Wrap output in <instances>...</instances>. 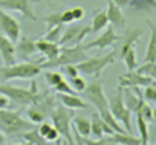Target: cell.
I'll use <instances>...</instances> for the list:
<instances>
[{"label":"cell","instance_id":"cell-1","mask_svg":"<svg viewBox=\"0 0 156 145\" xmlns=\"http://www.w3.org/2000/svg\"><path fill=\"white\" fill-rule=\"evenodd\" d=\"M81 93H83V99L87 101V102H90V104L97 109V112H98V115L101 116V119H103L115 133H127V131L124 130V127H121V124H119V122L113 118V115L110 113L109 101H107V96H106V93H104V90H103V84H101L100 80L89 83Z\"/></svg>","mask_w":156,"mask_h":145},{"label":"cell","instance_id":"cell-2","mask_svg":"<svg viewBox=\"0 0 156 145\" xmlns=\"http://www.w3.org/2000/svg\"><path fill=\"white\" fill-rule=\"evenodd\" d=\"M35 124L22 116V110L0 109V131L3 134L20 136L22 133L34 128Z\"/></svg>","mask_w":156,"mask_h":145},{"label":"cell","instance_id":"cell-3","mask_svg":"<svg viewBox=\"0 0 156 145\" xmlns=\"http://www.w3.org/2000/svg\"><path fill=\"white\" fill-rule=\"evenodd\" d=\"M41 74L40 63L23 61L20 64L0 66V83H9L12 80H31Z\"/></svg>","mask_w":156,"mask_h":145},{"label":"cell","instance_id":"cell-4","mask_svg":"<svg viewBox=\"0 0 156 145\" xmlns=\"http://www.w3.org/2000/svg\"><path fill=\"white\" fill-rule=\"evenodd\" d=\"M86 58H87V54H86V49L81 43L75 44V46H64V47H61L57 58L46 60V61L40 63V67H41V70L43 69L49 70V69L63 67V66H69V64H78L80 61H83Z\"/></svg>","mask_w":156,"mask_h":145},{"label":"cell","instance_id":"cell-5","mask_svg":"<svg viewBox=\"0 0 156 145\" xmlns=\"http://www.w3.org/2000/svg\"><path fill=\"white\" fill-rule=\"evenodd\" d=\"M75 116L72 109H67L64 105H55V109L51 113L52 125L57 128L60 137H63L67 145H75V137L72 136V118Z\"/></svg>","mask_w":156,"mask_h":145},{"label":"cell","instance_id":"cell-6","mask_svg":"<svg viewBox=\"0 0 156 145\" xmlns=\"http://www.w3.org/2000/svg\"><path fill=\"white\" fill-rule=\"evenodd\" d=\"M0 95H5L9 101L20 104V105L34 104L40 96V93L37 92V83L35 81L31 83V89L16 87V86H11L9 83H0Z\"/></svg>","mask_w":156,"mask_h":145},{"label":"cell","instance_id":"cell-7","mask_svg":"<svg viewBox=\"0 0 156 145\" xmlns=\"http://www.w3.org/2000/svg\"><path fill=\"white\" fill-rule=\"evenodd\" d=\"M107 101H109V109H110V113L113 115V118L119 124H122V127L127 133L132 134V112L124 104V89L118 86L116 92L112 93L107 98Z\"/></svg>","mask_w":156,"mask_h":145},{"label":"cell","instance_id":"cell-8","mask_svg":"<svg viewBox=\"0 0 156 145\" xmlns=\"http://www.w3.org/2000/svg\"><path fill=\"white\" fill-rule=\"evenodd\" d=\"M115 60H116V52L112 50V52H109V54H106V55H101V57H95V58H89V57H87L86 60L80 61V63L75 64V66H76V69H78V72H80V74L100 78V77H101V72H103L107 66L113 64Z\"/></svg>","mask_w":156,"mask_h":145},{"label":"cell","instance_id":"cell-9","mask_svg":"<svg viewBox=\"0 0 156 145\" xmlns=\"http://www.w3.org/2000/svg\"><path fill=\"white\" fill-rule=\"evenodd\" d=\"M90 34V26H78V25H70L67 28L63 29L61 37L58 40V44L61 47L64 46H75V44H80L81 40Z\"/></svg>","mask_w":156,"mask_h":145},{"label":"cell","instance_id":"cell-10","mask_svg":"<svg viewBox=\"0 0 156 145\" xmlns=\"http://www.w3.org/2000/svg\"><path fill=\"white\" fill-rule=\"evenodd\" d=\"M40 0H0V8L8 9V11H16L26 17L31 22H37V16L34 14V3Z\"/></svg>","mask_w":156,"mask_h":145},{"label":"cell","instance_id":"cell-11","mask_svg":"<svg viewBox=\"0 0 156 145\" xmlns=\"http://www.w3.org/2000/svg\"><path fill=\"white\" fill-rule=\"evenodd\" d=\"M0 29H2V34L8 37L12 43H16L20 38V23L16 20V17H12L2 8H0Z\"/></svg>","mask_w":156,"mask_h":145},{"label":"cell","instance_id":"cell-12","mask_svg":"<svg viewBox=\"0 0 156 145\" xmlns=\"http://www.w3.org/2000/svg\"><path fill=\"white\" fill-rule=\"evenodd\" d=\"M119 40H121V35H118L115 32V28L110 25V26H106L104 28V32L100 37H97L95 40H92V41H89L87 44H83V46H84L86 50L94 49V47H97V49H106V47L112 46L113 43H116Z\"/></svg>","mask_w":156,"mask_h":145},{"label":"cell","instance_id":"cell-13","mask_svg":"<svg viewBox=\"0 0 156 145\" xmlns=\"http://www.w3.org/2000/svg\"><path fill=\"white\" fill-rule=\"evenodd\" d=\"M154 81L147 77V75H142V74H138L136 70H127V74L121 75L119 80H118V86L122 87V89H127V87H145V86H150L153 84Z\"/></svg>","mask_w":156,"mask_h":145},{"label":"cell","instance_id":"cell-14","mask_svg":"<svg viewBox=\"0 0 156 145\" xmlns=\"http://www.w3.org/2000/svg\"><path fill=\"white\" fill-rule=\"evenodd\" d=\"M14 52L19 58H22L23 61L29 60L35 52H37V47H35V40L29 38V37H20L16 44H14Z\"/></svg>","mask_w":156,"mask_h":145},{"label":"cell","instance_id":"cell-15","mask_svg":"<svg viewBox=\"0 0 156 145\" xmlns=\"http://www.w3.org/2000/svg\"><path fill=\"white\" fill-rule=\"evenodd\" d=\"M106 16H107L109 23H110L113 28H118V29H124V28H126V17H124L121 8H119L118 5H115L112 0H109V2H107Z\"/></svg>","mask_w":156,"mask_h":145},{"label":"cell","instance_id":"cell-16","mask_svg":"<svg viewBox=\"0 0 156 145\" xmlns=\"http://www.w3.org/2000/svg\"><path fill=\"white\" fill-rule=\"evenodd\" d=\"M35 47H37V52H40L43 57H46V60H54L58 57L60 50H61V46L58 43H54V41H48L44 38H40V40H35Z\"/></svg>","mask_w":156,"mask_h":145},{"label":"cell","instance_id":"cell-17","mask_svg":"<svg viewBox=\"0 0 156 145\" xmlns=\"http://www.w3.org/2000/svg\"><path fill=\"white\" fill-rule=\"evenodd\" d=\"M0 57H2L5 66H11L16 63L14 43L8 37H5L3 34H0Z\"/></svg>","mask_w":156,"mask_h":145},{"label":"cell","instance_id":"cell-18","mask_svg":"<svg viewBox=\"0 0 156 145\" xmlns=\"http://www.w3.org/2000/svg\"><path fill=\"white\" fill-rule=\"evenodd\" d=\"M113 133L115 131L101 119V116L98 113H94L92 115V118H90V134L95 139H100L104 134H113Z\"/></svg>","mask_w":156,"mask_h":145},{"label":"cell","instance_id":"cell-19","mask_svg":"<svg viewBox=\"0 0 156 145\" xmlns=\"http://www.w3.org/2000/svg\"><path fill=\"white\" fill-rule=\"evenodd\" d=\"M57 99L61 102V105L67 107V109H86L87 102H84L83 98L76 96V93H57Z\"/></svg>","mask_w":156,"mask_h":145},{"label":"cell","instance_id":"cell-20","mask_svg":"<svg viewBox=\"0 0 156 145\" xmlns=\"http://www.w3.org/2000/svg\"><path fill=\"white\" fill-rule=\"evenodd\" d=\"M141 35H142V31H141L139 28H132V29H129V31L124 34V37H121V40H119V41H122V43H121V49H119V57H122L130 47H133L135 43L139 40Z\"/></svg>","mask_w":156,"mask_h":145},{"label":"cell","instance_id":"cell-21","mask_svg":"<svg viewBox=\"0 0 156 145\" xmlns=\"http://www.w3.org/2000/svg\"><path fill=\"white\" fill-rule=\"evenodd\" d=\"M107 140L112 145H141L139 137H135L130 133H113V134H107Z\"/></svg>","mask_w":156,"mask_h":145},{"label":"cell","instance_id":"cell-22","mask_svg":"<svg viewBox=\"0 0 156 145\" xmlns=\"http://www.w3.org/2000/svg\"><path fill=\"white\" fill-rule=\"evenodd\" d=\"M145 23L150 28V40H148L147 50H145V55H144V63H147V61H156V26L150 20H147Z\"/></svg>","mask_w":156,"mask_h":145},{"label":"cell","instance_id":"cell-23","mask_svg":"<svg viewBox=\"0 0 156 145\" xmlns=\"http://www.w3.org/2000/svg\"><path fill=\"white\" fill-rule=\"evenodd\" d=\"M72 128L81 137H87L90 134V119L84 116H73L72 118Z\"/></svg>","mask_w":156,"mask_h":145},{"label":"cell","instance_id":"cell-24","mask_svg":"<svg viewBox=\"0 0 156 145\" xmlns=\"http://www.w3.org/2000/svg\"><path fill=\"white\" fill-rule=\"evenodd\" d=\"M107 25H109V20H107L106 11H103V9L95 11L94 17H92V23H90V34H97V32L103 31Z\"/></svg>","mask_w":156,"mask_h":145},{"label":"cell","instance_id":"cell-25","mask_svg":"<svg viewBox=\"0 0 156 145\" xmlns=\"http://www.w3.org/2000/svg\"><path fill=\"white\" fill-rule=\"evenodd\" d=\"M136 116V125H138V131H139V140L141 145H148V122L142 118L141 113H135Z\"/></svg>","mask_w":156,"mask_h":145},{"label":"cell","instance_id":"cell-26","mask_svg":"<svg viewBox=\"0 0 156 145\" xmlns=\"http://www.w3.org/2000/svg\"><path fill=\"white\" fill-rule=\"evenodd\" d=\"M20 136L25 139V142H29L31 145H49V142L35 130V127L28 130V131H25V133H22Z\"/></svg>","mask_w":156,"mask_h":145},{"label":"cell","instance_id":"cell-27","mask_svg":"<svg viewBox=\"0 0 156 145\" xmlns=\"http://www.w3.org/2000/svg\"><path fill=\"white\" fill-rule=\"evenodd\" d=\"M25 113H26V116H28V121H31L32 124H40V122H43L44 119H46V113H43L35 104H29L28 107H26V110H25Z\"/></svg>","mask_w":156,"mask_h":145},{"label":"cell","instance_id":"cell-28","mask_svg":"<svg viewBox=\"0 0 156 145\" xmlns=\"http://www.w3.org/2000/svg\"><path fill=\"white\" fill-rule=\"evenodd\" d=\"M121 60L124 61V64H126V67H127L129 72H130V70H136V67H138V60H136V49H135V46L130 47V49L121 57Z\"/></svg>","mask_w":156,"mask_h":145},{"label":"cell","instance_id":"cell-29","mask_svg":"<svg viewBox=\"0 0 156 145\" xmlns=\"http://www.w3.org/2000/svg\"><path fill=\"white\" fill-rule=\"evenodd\" d=\"M136 72L138 74H142V75H147L153 81H156V61H147L142 66H138Z\"/></svg>","mask_w":156,"mask_h":145},{"label":"cell","instance_id":"cell-30","mask_svg":"<svg viewBox=\"0 0 156 145\" xmlns=\"http://www.w3.org/2000/svg\"><path fill=\"white\" fill-rule=\"evenodd\" d=\"M63 25H57V26H54V28H51V29H48V32L44 34V40H48V41H54V43H58V40H60V37H61V32H63Z\"/></svg>","mask_w":156,"mask_h":145},{"label":"cell","instance_id":"cell-31","mask_svg":"<svg viewBox=\"0 0 156 145\" xmlns=\"http://www.w3.org/2000/svg\"><path fill=\"white\" fill-rule=\"evenodd\" d=\"M69 84H70V87L76 92V93H81L84 89H86V81H84V78L83 77H80V75H76V77H73V78H69Z\"/></svg>","mask_w":156,"mask_h":145},{"label":"cell","instance_id":"cell-32","mask_svg":"<svg viewBox=\"0 0 156 145\" xmlns=\"http://www.w3.org/2000/svg\"><path fill=\"white\" fill-rule=\"evenodd\" d=\"M44 25L48 26V29L57 26V25H63L61 22V12H52V14H48L44 19H43Z\"/></svg>","mask_w":156,"mask_h":145},{"label":"cell","instance_id":"cell-33","mask_svg":"<svg viewBox=\"0 0 156 145\" xmlns=\"http://www.w3.org/2000/svg\"><path fill=\"white\" fill-rule=\"evenodd\" d=\"M44 80H46V83L51 86V87H54V86H57L61 80H64L63 78V75L60 74V72H54V70H48L46 74H44Z\"/></svg>","mask_w":156,"mask_h":145},{"label":"cell","instance_id":"cell-34","mask_svg":"<svg viewBox=\"0 0 156 145\" xmlns=\"http://www.w3.org/2000/svg\"><path fill=\"white\" fill-rule=\"evenodd\" d=\"M142 98L147 102H156V87L153 84L145 86L144 87V92H142Z\"/></svg>","mask_w":156,"mask_h":145},{"label":"cell","instance_id":"cell-35","mask_svg":"<svg viewBox=\"0 0 156 145\" xmlns=\"http://www.w3.org/2000/svg\"><path fill=\"white\" fill-rule=\"evenodd\" d=\"M52 89H54L57 93H76V92L70 87V84H69L66 80H61V81H60L57 86H54Z\"/></svg>","mask_w":156,"mask_h":145},{"label":"cell","instance_id":"cell-36","mask_svg":"<svg viewBox=\"0 0 156 145\" xmlns=\"http://www.w3.org/2000/svg\"><path fill=\"white\" fill-rule=\"evenodd\" d=\"M136 113H141L142 118H144L147 122H151V121H153V110L150 109V105H148L147 102H144V104L141 105V109H139Z\"/></svg>","mask_w":156,"mask_h":145},{"label":"cell","instance_id":"cell-37","mask_svg":"<svg viewBox=\"0 0 156 145\" xmlns=\"http://www.w3.org/2000/svg\"><path fill=\"white\" fill-rule=\"evenodd\" d=\"M81 140H83V143L84 145H112L109 140H107V137H100V139H95V140H92V139H87V137H81Z\"/></svg>","mask_w":156,"mask_h":145},{"label":"cell","instance_id":"cell-38","mask_svg":"<svg viewBox=\"0 0 156 145\" xmlns=\"http://www.w3.org/2000/svg\"><path fill=\"white\" fill-rule=\"evenodd\" d=\"M61 22H63V25H70L75 22L73 16H72V9H64L61 12Z\"/></svg>","mask_w":156,"mask_h":145},{"label":"cell","instance_id":"cell-39","mask_svg":"<svg viewBox=\"0 0 156 145\" xmlns=\"http://www.w3.org/2000/svg\"><path fill=\"white\" fill-rule=\"evenodd\" d=\"M44 139H46L49 143H51V142H55V140L60 139V134H58V131H57V128H55L54 125H52V128L48 131V134L44 136Z\"/></svg>","mask_w":156,"mask_h":145},{"label":"cell","instance_id":"cell-40","mask_svg":"<svg viewBox=\"0 0 156 145\" xmlns=\"http://www.w3.org/2000/svg\"><path fill=\"white\" fill-rule=\"evenodd\" d=\"M63 67H64V72L67 74L69 78H73L76 75H80V72H78V69H76L75 64H69V66H63Z\"/></svg>","mask_w":156,"mask_h":145},{"label":"cell","instance_id":"cell-41","mask_svg":"<svg viewBox=\"0 0 156 145\" xmlns=\"http://www.w3.org/2000/svg\"><path fill=\"white\" fill-rule=\"evenodd\" d=\"M72 16H73V20L75 22L76 20H81L84 17V9L81 6H75V8H72Z\"/></svg>","mask_w":156,"mask_h":145},{"label":"cell","instance_id":"cell-42","mask_svg":"<svg viewBox=\"0 0 156 145\" xmlns=\"http://www.w3.org/2000/svg\"><path fill=\"white\" fill-rule=\"evenodd\" d=\"M51 128H52V125H51L49 122H44V121H43V122H40V127L37 128V131H38V133H40V134H41V136L44 137V136L48 134V131H49Z\"/></svg>","mask_w":156,"mask_h":145},{"label":"cell","instance_id":"cell-43","mask_svg":"<svg viewBox=\"0 0 156 145\" xmlns=\"http://www.w3.org/2000/svg\"><path fill=\"white\" fill-rule=\"evenodd\" d=\"M141 6H142V9H145V8L156 9V0H141Z\"/></svg>","mask_w":156,"mask_h":145},{"label":"cell","instance_id":"cell-44","mask_svg":"<svg viewBox=\"0 0 156 145\" xmlns=\"http://www.w3.org/2000/svg\"><path fill=\"white\" fill-rule=\"evenodd\" d=\"M148 139L156 142V122L151 124V127H148Z\"/></svg>","mask_w":156,"mask_h":145},{"label":"cell","instance_id":"cell-45","mask_svg":"<svg viewBox=\"0 0 156 145\" xmlns=\"http://www.w3.org/2000/svg\"><path fill=\"white\" fill-rule=\"evenodd\" d=\"M9 105V99L5 95H0V109H6Z\"/></svg>","mask_w":156,"mask_h":145},{"label":"cell","instance_id":"cell-46","mask_svg":"<svg viewBox=\"0 0 156 145\" xmlns=\"http://www.w3.org/2000/svg\"><path fill=\"white\" fill-rule=\"evenodd\" d=\"M112 2H113L115 5H118L121 9H122V8H127V6H129V3H130L129 0H112Z\"/></svg>","mask_w":156,"mask_h":145},{"label":"cell","instance_id":"cell-47","mask_svg":"<svg viewBox=\"0 0 156 145\" xmlns=\"http://www.w3.org/2000/svg\"><path fill=\"white\" fill-rule=\"evenodd\" d=\"M73 137H75V145H84L83 140H81V136H80V134H76V133H75Z\"/></svg>","mask_w":156,"mask_h":145},{"label":"cell","instance_id":"cell-48","mask_svg":"<svg viewBox=\"0 0 156 145\" xmlns=\"http://www.w3.org/2000/svg\"><path fill=\"white\" fill-rule=\"evenodd\" d=\"M54 145H67V142H66L63 137H60L58 140H55V142H54Z\"/></svg>","mask_w":156,"mask_h":145},{"label":"cell","instance_id":"cell-49","mask_svg":"<svg viewBox=\"0 0 156 145\" xmlns=\"http://www.w3.org/2000/svg\"><path fill=\"white\" fill-rule=\"evenodd\" d=\"M3 143H6V137L2 131H0V145H3Z\"/></svg>","mask_w":156,"mask_h":145},{"label":"cell","instance_id":"cell-50","mask_svg":"<svg viewBox=\"0 0 156 145\" xmlns=\"http://www.w3.org/2000/svg\"><path fill=\"white\" fill-rule=\"evenodd\" d=\"M153 122H156V105L153 109Z\"/></svg>","mask_w":156,"mask_h":145},{"label":"cell","instance_id":"cell-51","mask_svg":"<svg viewBox=\"0 0 156 145\" xmlns=\"http://www.w3.org/2000/svg\"><path fill=\"white\" fill-rule=\"evenodd\" d=\"M3 145H6V143H3ZM9 145H31L29 142H23V143H9Z\"/></svg>","mask_w":156,"mask_h":145}]
</instances>
